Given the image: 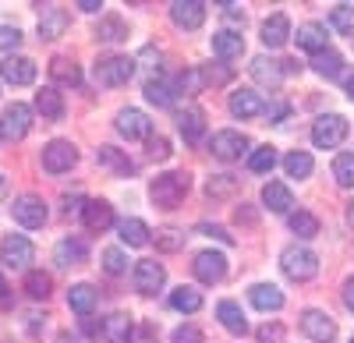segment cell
Segmentation results:
<instances>
[{
  "label": "cell",
  "mask_w": 354,
  "mask_h": 343,
  "mask_svg": "<svg viewBox=\"0 0 354 343\" xmlns=\"http://www.w3.org/2000/svg\"><path fill=\"white\" fill-rule=\"evenodd\" d=\"M351 343H354V340H351Z\"/></svg>",
  "instance_id": "03108f58"
},
{
  "label": "cell",
  "mask_w": 354,
  "mask_h": 343,
  "mask_svg": "<svg viewBox=\"0 0 354 343\" xmlns=\"http://www.w3.org/2000/svg\"><path fill=\"white\" fill-rule=\"evenodd\" d=\"M4 191H8V181H4V177H0V195H4Z\"/></svg>",
  "instance_id": "be15d7a7"
},
{
  "label": "cell",
  "mask_w": 354,
  "mask_h": 343,
  "mask_svg": "<svg viewBox=\"0 0 354 343\" xmlns=\"http://www.w3.org/2000/svg\"><path fill=\"white\" fill-rule=\"evenodd\" d=\"M287 110H290L287 103H273V106H266V117H270L273 124H280V121L287 117Z\"/></svg>",
  "instance_id": "9f6ffc18"
},
{
  "label": "cell",
  "mask_w": 354,
  "mask_h": 343,
  "mask_svg": "<svg viewBox=\"0 0 354 343\" xmlns=\"http://www.w3.org/2000/svg\"><path fill=\"white\" fill-rule=\"evenodd\" d=\"M216 315H220V322H223L227 333H234V336H245L248 333V319H245V311H241L238 301H220Z\"/></svg>",
  "instance_id": "44dd1931"
},
{
  "label": "cell",
  "mask_w": 354,
  "mask_h": 343,
  "mask_svg": "<svg viewBox=\"0 0 354 343\" xmlns=\"http://www.w3.org/2000/svg\"><path fill=\"white\" fill-rule=\"evenodd\" d=\"M252 304L259 311H280L283 308V294H280V287H273V283H255L252 287Z\"/></svg>",
  "instance_id": "4316f807"
},
{
  "label": "cell",
  "mask_w": 354,
  "mask_h": 343,
  "mask_svg": "<svg viewBox=\"0 0 354 343\" xmlns=\"http://www.w3.org/2000/svg\"><path fill=\"white\" fill-rule=\"evenodd\" d=\"M290 231L298 234L301 241H308V237H315V234H319V219H315L312 213L298 209V213H290Z\"/></svg>",
  "instance_id": "8d00e7d4"
},
{
  "label": "cell",
  "mask_w": 354,
  "mask_h": 343,
  "mask_svg": "<svg viewBox=\"0 0 354 343\" xmlns=\"http://www.w3.org/2000/svg\"><path fill=\"white\" fill-rule=\"evenodd\" d=\"M50 291H53L50 273L36 269V273H28V276H25V294L32 297V301H46V297H50Z\"/></svg>",
  "instance_id": "e575fe53"
},
{
  "label": "cell",
  "mask_w": 354,
  "mask_h": 343,
  "mask_svg": "<svg viewBox=\"0 0 354 343\" xmlns=\"http://www.w3.org/2000/svg\"><path fill=\"white\" fill-rule=\"evenodd\" d=\"M156 248L160 251H181L185 248V231H174V226L156 231Z\"/></svg>",
  "instance_id": "bcb514c9"
},
{
  "label": "cell",
  "mask_w": 354,
  "mask_h": 343,
  "mask_svg": "<svg viewBox=\"0 0 354 343\" xmlns=\"http://www.w3.org/2000/svg\"><path fill=\"white\" fill-rule=\"evenodd\" d=\"M135 64H142L145 71H160V50H156V46H145V50L135 57Z\"/></svg>",
  "instance_id": "681fc988"
},
{
  "label": "cell",
  "mask_w": 354,
  "mask_h": 343,
  "mask_svg": "<svg viewBox=\"0 0 354 343\" xmlns=\"http://www.w3.org/2000/svg\"><path fill=\"white\" fill-rule=\"evenodd\" d=\"M273 166H277V149H270V146H262L248 156V170H255V174H270Z\"/></svg>",
  "instance_id": "60d3db41"
},
{
  "label": "cell",
  "mask_w": 354,
  "mask_h": 343,
  "mask_svg": "<svg viewBox=\"0 0 354 343\" xmlns=\"http://www.w3.org/2000/svg\"><path fill=\"white\" fill-rule=\"evenodd\" d=\"M0 75L11 85H32L36 81V61H28V57H8V61H0Z\"/></svg>",
  "instance_id": "9a60e30c"
},
{
  "label": "cell",
  "mask_w": 354,
  "mask_h": 343,
  "mask_svg": "<svg viewBox=\"0 0 354 343\" xmlns=\"http://www.w3.org/2000/svg\"><path fill=\"white\" fill-rule=\"evenodd\" d=\"M50 78L57 85H78L82 81V71H78L75 61H68V57H53V61H50Z\"/></svg>",
  "instance_id": "1f68e13d"
},
{
  "label": "cell",
  "mask_w": 354,
  "mask_h": 343,
  "mask_svg": "<svg viewBox=\"0 0 354 343\" xmlns=\"http://www.w3.org/2000/svg\"><path fill=\"white\" fill-rule=\"evenodd\" d=\"M347 99H351V103H354V78H351V81H347Z\"/></svg>",
  "instance_id": "91938a15"
},
{
  "label": "cell",
  "mask_w": 354,
  "mask_h": 343,
  "mask_svg": "<svg viewBox=\"0 0 354 343\" xmlns=\"http://www.w3.org/2000/svg\"><path fill=\"white\" fill-rule=\"evenodd\" d=\"M262 202H266V209H273V213H287V209L294 206V195H290L287 184L270 181V184L262 188Z\"/></svg>",
  "instance_id": "83f0119b"
},
{
  "label": "cell",
  "mask_w": 354,
  "mask_h": 343,
  "mask_svg": "<svg viewBox=\"0 0 354 343\" xmlns=\"http://www.w3.org/2000/svg\"><path fill=\"white\" fill-rule=\"evenodd\" d=\"M103 336H106L110 343H128V340H131V319H128V315H110V319L103 322Z\"/></svg>",
  "instance_id": "d590c367"
},
{
  "label": "cell",
  "mask_w": 354,
  "mask_h": 343,
  "mask_svg": "<svg viewBox=\"0 0 354 343\" xmlns=\"http://www.w3.org/2000/svg\"><path fill=\"white\" fill-rule=\"evenodd\" d=\"M177 89H181V96H195L205 89V78H202V68H188L181 71V78H177Z\"/></svg>",
  "instance_id": "7bdbcfd3"
},
{
  "label": "cell",
  "mask_w": 354,
  "mask_h": 343,
  "mask_svg": "<svg viewBox=\"0 0 354 343\" xmlns=\"http://www.w3.org/2000/svg\"><path fill=\"white\" fill-rule=\"evenodd\" d=\"M298 46L308 50V53H322V50H326V28H322L319 21L298 25Z\"/></svg>",
  "instance_id": "484cf974"
},
{
  "label": "cell",
  "mask_w": 354,
  "mask_h": 343,
  "mask_svg": "<svg viewBox=\"0 0 354 343\" xmlns=\"http://www.w3.org/2000/svg\"><path fill=\"white\" fill-rule=\"evenodd\" d=\"M192 269H195V276L202 283H220L227 276V259H223L220 251H202V255H195Z\"/></svg>",
  "instance_id": "7c38bea8"
},
{
  "label": "cell",
  "mask_w": 354,
  "mask_h": 343,
  "mask_svg": "<svg viewBox=\"0 0 354 343\" xmlns=\"http://www.w3.org/2000/svg\"><path fill=\"white\" fill-rule=\"evenodd\" d=\"M330 25L337 28V32H344V36L354 39V8L351 4H337L333 14H330Z\"/></svg>",
  "instance_id": "ab89813d"
},
{
  "label": "cell",
  "mask_w": 354,
  "mask_h": 343,
  "mask_svg": "<svg viewBox=\"0 0 354 343\" xmlns=\"http://www.w3.org/2000/svg\"><path fill=\"white\" fill-rule=\"evenodd\" d=\"M11 216L25 226V231H39V226L46 223V202L39 195H21V198H15V206H11Z\"/></svg>",
  "instance_id": "5b68a950"
},
{
  "label": "cell",
  "mask_w": 354,
  "mask_h": 343,
  "mask_svg": "<svg viewBox=\"0 0 354 343\" xmlns=\"http://www.w3.org/2000/svg\"><path fill=\"white\" fill-rule=\"evenodd\" d=\"M234 191H238V177H230V174H216V177H209V184H205V195L209 198H227Z\"/></svg>",
  "instance_id": "b9f144b4"
},
{
  "label": "cell",
  "mask_w": 354,
  "mask_h": 343,
  "mask_svg": "<svg viewBox=\"0 0 354 343\" xmlns=\"http://www.w3.org/2000/svg\"><path fill=\"white\" fill-rule=\"evenodd\" d=\"M287 39H290V18H287V14L266 18V25H262V43L270 46V50H280Z\"/></svg>",
  "instance_id": "ffe728a7"
},
{
  "label": "cell",
  "mask_w": 354,
  "mask_h": 343,
  "mask_svg": "<svg viewBox=\"0 0 354 343\" xmlns=\"http://www.w3.org/2000/svg\"><path fill=\"white\" fill-rule=\"evenodd\" d=\"M170 18H174L177 28L195 32V28L205 21V4L202 0H177V4H170Z\"/></svg>",
  "instance_id": "30bf717a"
},
{
  "label": "cell",
  "mask_w": 354,
  "mask_h": 343,
  "mask_svg": "<svg viewBox=\"0 0 354 343\" xmlns=\"http://www.w3.org/2000/svg\"><path fill=\"white\" fill-rule=\"evenodd\" d=\"M213 53L223 57V61H238V57L245 53V39L238 32H230V28H223V32L213 36Z\"/></svg>",
  "instance_id": "603a6c76"
},
{
  "label": "cell",
  "mask_w": 354,
  "mask_h": 343,
  "mask_svg": "<svg viewBox=\"0 0 354 343\" xmlns=\"http://www.w3.org/2000/svg\"><path fill=\"white\" fill-rule=\"evenodd\" d=\"M4 294H8V280H4V276H0V297H4Z\"/></svg>",
  "instance_id": "94428289"
},
{
  "label": "cell",
  "mask_w": 354,
  "mask_h": 343,
  "mask_svg": "<svg viewBox=\"0 0 354 343\" xmlns=\"http://www.w3.org/2000/svg\"><path fill=\"white\" fill-rule=\"evenodd\" d=\"M252 78L270 85V89H277L280 78H283V61H270V57H255L252 61Z\"/></svg>",
  "instance_id": "cb8c5ba5"
},
{
  "label": "cell",
  "mask_w": 354,
  "mask_h": 343,
  "mask_svg": "<svg viewBox=\"0 0 354 343\" xmlns=\"http://www.w3.org/2000/svg\"><path fill=\"white\" fill-rule=\"evenodd\" d=\"M163 280H167V269L156 262V259H142L135 262V291L142 294H156L163 287Z\"/></svg>",
  "instance_id": "8fae6325"
},
{
  "label": "cell",
  "mask_w": 354,
  "mask_h": 343,
  "mask_svg": "<svg viewBox=\"0 0 354 343\" xmlns=\"http://www.w3.org/2000/svg\"><path fill=\"white\" fill-rule=\"evenodd\" d=\"M312 68H315L322 78H337V75H340V68H344V57H340L337 50H330V46H326L322 53H315V57H312Z\"/></svg>",
  "instance_id": "836d02e7"
},
{
  "label": "cell",
  "mask_w": 354,
  "mask_h": 343,
  "mask_svg": "<svg viewBox=\"0 0 354 343\" xmlns=\"http://www.w3.org/2000/svg\"><path fill=\"white\" fill-rule=\"evenodd\" d=\"M96 163H100L103 170H110V174H117V177H128L131 170H135V163H131L121 149H113V146H100V149H96Z\"/></svg>",
  "instance_id": "d6986e66"
},
{
  "label": "cell",
  "mask_w": 354,
  "mask_h": 343,
  "mask_svg": "<svg viewBox=\"0 0 354 343\" xmlns=\"http://www.w3.org/2000/svg\"><path fill=\"white\" fill-rule=\"evenodd\" d=\"M28 128H32V110H28L25 103H11L4 110V117H0V131L18 141V138L28 135Z\"/></svg>",
  "instance_id": "9c48e42d"
},
{
  "label": "cell",
  "mask_w": 354,
  "mask_h": 343,
  "mask_svg": "<svg viewBox=\"0 0 354 343\" xmlns=\"http://www.w3.org/2000/svg\"><path fill=\"white\" fill-rule=\"evenodd\" d=\"M145 99H149L153 106H170L174 103V92H170V85L149 78V81H145Z\"/></svg>",
  "instance_id": "ee69618b"
},
{
  "label": "cell",
  "mask_w": 354,
  "mask_h": 343,
  "mask_svg": "<svg viewBox=\"0 0 354 343\" xmlns=\"http://www.w3.org/2000/svg\"><path fill=\"white\" fill-rule=\"evenodd\" d=\"M170 304H174L177 311H188V315H192V311L202 308V294H198L195 287H177V291L170 294Z\"/></svg>",
  "instance_id": "74e56055"
},
{
  "label": "cell",
  "mask_w": 354,
  "mask_h": 343,
  "mask_svg": "<svg viewBox=\"0 0 354 343\" xmlns=\"http://www.w3.org/2000/svg\"><path fill=\"white\" fill-rule=\"evenodd\" d=\"M0 135H4V131H0Z\"/></svg>",
  "instance_id": "e7e4bbea"
},
{
  "label": "cell",
  "mask_w": 354,
  "mask_h": 343,
  "mask_svg": "<svg viewBox=\"0 0 354 343\" xmlns=\"http://www.w3.org/2000/svg\"><path fill=\"white\" fill-rule=\"evenodd\" d=\"M96 39L100 43H121V39H128V25L117 18V14H106L96 25Z\"/></svg>",
  "instance_id": "d6a6232c"
},
{
  "label": "cell",
  "mask_w": 354,
  "mask_h": 343,
  "mask_svg": "<svg viewBox=\"0 0 354 343\" xmlns=\"http://www.w3.org/2000/svg\"><path fill=\"white\" fill-rule=\"evenodd\" d=\"M177 131L185 135V141H198L202 131H205V113L198 106H185L177 113Z\"/></svg>",
  "instance_id": "7402d4cb"
},
{
  "label": "cell",
  "mask_w": 354,
  "mask_h": 343,
  "mask_svg": "<svg viewBox=\"0 0 354 343\" xmlns=\"http://www.w3.org/2000/svg\"><path fill=\"white\" fill-rule=\"evenodd\" d=\"M283 170H287L290 177H308L312 174V156L308 153H290L283 159Z\"/></svg>",
  "instance_id": "f6af8a7d"
},
{
  "label": "cell",
  "mask_w": 354,
  "mask_h": 343,
  "mask_svg": "<svg viewBox=\"0 0 354 343\" xmlns=\"http://www.w3.org/2000/svg\"><path fill=\"white\" fill-rule=\"evenodd\" d=\"M103 269H106L110 276L128 273V259H124V251H121V248H106V251H103Z\"/></svg>",
  "instance_id": "7dc6e473"
},
{
  "label": "cell",
  "mask_w": 354,
  "mask_h": 343,
  "mask_svg": "<svg viewBox=\"0 0 354 343\" xmlns=\"http://www.w3.org/2000/svg\"><path fill=\"white\" fill-rule=\"evenodd\" d=\"M344 138H347V121L340 117V113H322V117L312 124V141L319 149H337Z\"/></svg>",
  "instance_id": "277c9868"
},
{
  "label": "cell",
  "mask_w": 354,
  "mask_h": 343,
  "mask_svg": "<svg viewBox=\"0 0 354 343\" xmlns=\"http://www.w3.org/2000/svg\"><path fill=\"white\" fill-rule=\"evenodd\" d=\"M245 149H248V138H245L241 131H216L213 141H209V153H213L216 159H223V163L241 159Z\"/></svg>",
  "instance_id": "ba28073f"
},
{
  "label": "cell",
  "mask_w": 354,
  "mask_h": 343,
  "mask_svg": "<svg viewBox=\"0 0 354 343\" xmlns=\"http://www.w3.org/2000/svg\"><path fill=\"white\" fill-rule=\"evenodd\" d=\"M188 188H192V177L174 170V174H160L149 184V198H153V206H160V209H177L181 198L188 195Z\"/></svg>",
  "instance_id": "6da1fadb"
},
{
  "label": "cell",
  "mask_w": 354,
  "mask_h": 343,
  "mask_svg": "<svg viewBox=\"0 0 354 343\" xmlns=\"http://www.w3.org/2000/svg\"><path fill=\"white\" fill-rule=\"evenodd\" d=\"M71 25L68 11L64 8H43V18H39V39H57V36H64V28Z\"/></svg>",
  "instance_id": "ac0fdd59"
},
{
  "label": "cell",
  "mask_w": 354,
  "mask_h": 343,
  "mask_svg": "<svg viewBox=\"0 0 354 343\" xmlns=\"http://www.w3.org/2000/svg\"><path fill=\"white\" fill-rule=\"evenodd\" d=\"M301 329H305V336H312V340H319V343H326V340H333V333H337V322L326 315V311L308 308L305 315H301Z\"/></svg>",
  "instance_id": "5bb4252c"
},
{
  "label": "cell",
  "mask_w": 354,
  "mask_h": 343,
  "mask_svg": "<svg viewBox=\"0 0 354 343\" xmlns=\"http://www.w3.org/2000/svg\"><path fill=\"white\" fill-rule=\"evenodd\" d=\"M198 231H202L205 237H216V241H223V244H234V237H230V234L223 231V226H216V223H202Z\"/></svg>",
  "instance_id": "11a10c76"
},
{
  "label": "cell",
  "mask_w": 354,
  "mask_h": 343,
  "mask_svg": "<svg viewBox=\"0 0 354 343\" xmlns=\"http://www.w3.org/2000/svg\"><path fill=\"white\" fill-rule=\"evenodd\" d=\"M36 110L43 113L46 121H61L64 117V99L57 89H39L36 92Z\"/></svg>",
  "instance_id": "f546056e"
},
{
  "label": "cell",
  "mask_w": 354,
  "mask_h": 343,
  "mask_svg": "<svg viewBox=\"0 0 354 343\" xmlns=\"http://www.w3.org/2000/svg\"><path fill=\"white\" fill-rule=\"evenodd\" d=\"M85 244L78 241V237H64L61 244H57V251H53V259H57V266H64V269H71V266H82L85 262Z\"/></svg>",
  "instance_id": "d4e9b609"
},
{
  "label": "cell",
  "mask_w": 354,
  "mask_h": 343,
  "mask_svg": "<svg viewBox=\"0 0 354 343\" xmlns=\"http://www.w3.org/2000/svg\"><path fill=\"white\" fill-rule=\"evenodd\" d=\"M78 8H82V11H88V14H93V11H100L103 4H100V0H78Z\"/></svg>",
  "instance_id": "680465c9"
},
{
  "label": "cell",
  "mask_w": 354,
  "mask_h": 343,
  "mask_svg": "<svg viewBox=\"0 0 354 343\" xmlns=\"http://www.w3.org/2000/svg\"><path fill=\"white\" fill-rule=\"evenodd\" d=\"M75 163H78V149L64 138L50 141V146L43 149V170H50V174H68Z\"/></svg>",
  "instance_id": "8992f818"
},
{
  "label": "cell",
  "mask_w": 354,
  "mask_h": 343,
  "mask_svg": "<svg viewBox=\"0 0 354 343\" xmlns=\"http://www.w3.org/2000/svg\"><path fill=\"white\" fill-rule=\"evenodd\" d=\"M344 304L354 311V280H347V283H344Z\"/></svg>",
  "instance_id": "6f0895ef"
},
{
  "label": "cell",
  "mask_w": 354,
  "mask_h": 343,
  "mask_svg": "<svg viewBox=\"0 0 354 343\" xmlns=\"http://www.w3.org/2000/svg\"><path fill=\"white\" fill-rule=\"evenodd\" d=\"M259 343H283V326L280 322H266L259 329Z\"/></svg>",
  "instance_id": "816d5d0a"
},
{
  "label": "cell",
  "mask_w": 354,
  "mask_h": 343,
  "mask_svg": "<svg viewBox=\"0 0 354 343\" xmlns=\"http://www.w3.org/2000/svg\"><path fill=\"white\" fill-rule=\"evenodd\" d=\"M230 113H234V117H241V121H248V117H259V113H266V103L259 99V92L238 89V92L230 96Z\"/></svg>",
  "instance_id": "e0dca14e"
},
{
  "label": "cell",
  "mask_w": 354,
  "mask_h": 343,
  "mask_svg": "<svg viewBox=\"0 0 354 343\" xmlns=\"http://www.w3.org/2000/svg\"><path fill=\"white\" fill-rule=\"evenodd\" d=\"M333 177L340 188H354V153H340L333 159Z\"/></svg>",
  "instance_id": "f35d334b"
},
{
  "label": "cell",
  "mask_w": 354,
  "mask_h": 343,
  "mask_svg": "<svg viewBox=\"0 0 354 343\" xmlns=\"http://www.w3.org/2000/svg\"><path fill=\"white\" fill-rule=\"evenodd\" d=\"M135 75V57H121V53H110L96 61V81L106 85V89H117V85H128Z\"/></svg>",
  "instance_id": "3957f363"
},
{
  "label": "cell",
  "mask_w": 354,
  "mask_h": 343,
  "mask_svg": "<svg viewBox=\"0 0 354 343\" xmlns=\"http://www.w3.org/2000/svg\"><path fill=\"white\" fill-rule=\"evenodd\" d=\"M280 269H283L287 280L305 283V280H312V276L319 273V259H315V251L290 244V248H283V255H280Z\"/></svg>",
  "instance_id": "7a4b0ae2"
},
{
  "label": "cell",
  "mask_w": 354,
  "mask_h": 343,
  "mask_svg": "<svg viewBox=\"0 0 354 343\" xmlns=\"http://www.w3.org/2000/svg\"><path fill=\"white\" fill-rule=\"evenodd\" d=\"M347 223L354 226V202H351V209H347Z\"/></svg>",
  "instance_id": "6125c7cd"
},
{
  "label": "cell",
  "mask_w": 354,
  "mask_h": 343,
  "mask_svg": "<svg viewBox=\"0 0 354 343\" xmlns=\"http://www.w3.org/2000/svg\"><path fill=\"white\" fill-rule=\"evenodd\" d=\"M174 343H202V333L195 326H181V329H174Z\"/></svg>",
  "instance_id": "db71d44e"
},
{
  "label": "cell",
  "mask_w": 354,
  "mask_h": 343,
  "mask_svg": "<svg viewBox=\"0 0 354 343\" xmlns=\"http://www.w3.org/2000/svg\"><path fill=\"white\" fill-rule=\"evenodd\" d=\"M117 234H121V241L128 244V248H142V244H149V226H145L142 219H121L117 223Z\"/></svg>",
  "instance_id": "f1b7e54d"
},
{
  "label": "cell",
  "mask_w": 354,
  "mask_h": 343,
  "mask_svg": "<svg viewBox=\"0 0 354 343\" xmlns=\"http://www.w3.org/2000/svg\"><path fill=\"white\" fill-rule=\"evenodd\" d=\"M170 153H174V149H170V141H167L163 135L149 138V156H153V159H160V163H163V159H170Z\"/></svg>",
  "instance_id": "f907efd6"
},
{
  "label": "cell",
  "mask_w": 354,
  "mask_h": 343,
  "mask_svg": "<svg viewBox=\"0 0 354 343\" xmlns=\"http://www.w3.org/2000/svg\"><path fill=\"white\" fill-rule=\"evenodd\" d=\"M96 301H100V294H96V287H88V283H75V287L68 291V304L78 311V315H88V311L96 308Z\"/></svg>",
  "instance_id": "4dcf8cb0"
},
{
  "label": "cell",
  "mask_w": 354,
  "mask_h": 343,
  "mask_svg": "<svg viewBox=\"0 0 354 343\" xmlns=\"http://www.w3.org/2000/svg\"><path fill=\"white\" fill-rule=\"evenodd\" d=\"M21 46V28L18 25H0V50H18Z\"/></svg>",
  "instance_id": "c3c4849f"
},
{
  "label": "cell",
  "mask_w": 354,
  "mask_h": 343,
  "mask_svg": "<svg viewBox=\"0 0 354 343\" xmlns=\"http://www.w3.org/2000/svg\"><path fill=\"white\" fill-rule=\"evenodd\" d=\"M117 131H121L124 138H153V121L145 117L142 110H121L117 113Z\"/></svg>",
  "instance_id": "4fadbf2b"
},
{
  "label": "cell",
  "mask_w": 354,
  "mask_h": 343,
  "mask_svg": "<svg viewBox=\"0 0 354 343\" xmlns=\"http://www.w3.org/2000/svg\"><path fill=\"white\" fill-rule=\"evenodd\" d=\"M202 78H205V85H223V81H230V68H202Z\"/></svg>",
  "instance_id": "f5cc1de1"
},
{
  "label": "cell",
  "mask_w": 354,
  "mask_h": 343,
  "mask_svg": "<svg viewBox=\"0 0 354 343\" xmlns=\"http://www.w3.org/2000/svg\"><path fill=\"white\" fill-rule=\"evenodd\" d=\"M0 259H4L11 269H25L28 262L36 259V248H32V241L21 237V234H8L4 241H0Z\"/></svg>",
  "instance_id": "52a82bcc"
},
{
  "label": "cell",
  "mask_w": 354,
  "mask_h": 343,
  "mask_svg": "<svg viewBox=\"0 0 354 343\" xmlns=\"http://www.w3.org/2000/svg\"><path fill=\"white\" fill-rule=\"evenodd\" d=\"M82 223H85L93 234H103L106 226L113 223V209L103 202V198H93V202H85V206H82Z\"/></svg>",
  "instance_id": "2e32d148"
}]
</instances>
